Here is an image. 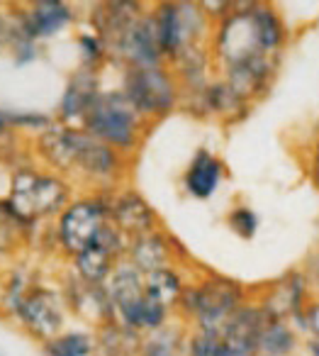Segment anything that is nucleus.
<instances>
[{"instance_id": "obj_1", "label": "nucleus", "mask_w": 319, "mask_h": 356, "mask_svg": "<svg viewBox=\"0 0 319 356\" xmlns=\"http://www.w3.org/2000/svg\"><path fill=\"white\" fill-rule=\"evenodd\" d=\"M85 134L113 149H132L139 137V113L124 93H100L83 118Z\"/></svg>"}, {"instance_id": "obj_2", "label": "nucleus", "mask_w": 319, "mask_h": 356, "mask_svg": "<svg viewBox=\"0 0 319 356\" xmlns=\"http://www.w3.org/2000/svg\"><path fill=\"white\" fill-rule=\"evenodd\" d=\"M241 300H244L241 286L227 278H210L200 286L183 291L181 296L183 310L200 322L202 334L212 337H220L227 320L241 307Z\"/></svg>"}, {"instance_id": "obj_3", "label": "nucleus", "mask_w": 319, "mask_h": 356, "mask_svg": "<svg viewBox=\"0 0 319 356\" xmlns=\"http://www.w3.org/2000/svg\"><path fill=\"white\" fill-rule=\"evenodd\" d=\"M69 191L54 176H40L35 171H20L13 181V195L8 208L17 220H35L64 208Z\"/></svg>"}, {"instance_id": "obj_4", "label": "nucleus", "mask_w": 319, "mask_h": 356, "mask_svg": "<svg viewBox=\"0 0 319 356\" xmlns=\"http://www.w3.org/2000/svg\"><path fill=\"white\" fill-rule=\"evenodd\" d=\"M124 98L139 115L158 118L176 105L178 88L161 66H154V69L132 66L124 74Z\"/></svg>"}, {"instance_id": "obj_5", "label": "nucleus", "mask_w": 319, "mask_h": 356, "mask_svg": "<svg viewBox=\"0 0 319 356\" xmlns=\"http://www.w3.org/2000/svg\"><path fill=\"white\" fill-rule=\"evenodd\" d=\"M110 208L103 200H79L61 213L59 220V239L61 247L71 254H79L88 247L108 222Z\"/></svg>"}, {"instance_id": "obj_6", "label": "nucleus", "mask_w": 319, "mask_h": 356, "mask_svg": "<svg viewBox=\"0 0 319 356\" xmlns=\"http://www.w3.org/2000/svg\"><path fill=\"white\" fill-rule=\"evenodd\" d=\"M202 15L195 6H161L158 15L154 17L158 32V44L163 54L176 56L186 47H193V42L200 37Z\"/></svg>"}, {"instance_id": "obj_7", "label": "nucleus", "mask_w": 319, "mask_h": 356, "mask_svg": "<svg viewBox=\"0 0 319 356\" xmlns=\"http://www.w3.org/2000/svg\"><path fill=\"white\" fill-rule=\"evenodd\" d=\"M117 49L124 59L132 66H142V69H154L161 64V44H158V32L156 22L149 17H137L129 22V27L117 37Z\"/></svg>"}, {"instance_id": "obj_8", "label": "nucleus", "mask_w": 319, "mask_h": 356, "mask_svg": "<svg viewBox=\"0 0 319 356\" xmlns=\"http://www.w3.org/2000/svg\"><path fill=\"white\" fill-rule=\"evenodd\" d=\"M17 312H20L22 322L35 332L37 337H47L54 339V334L61 327V307L56 298L44 288H35L27 296L20 298L17 302Z\"/></svg>"}, {"instance_id": "obj_9", "label": "nucleus", "mask_w": 319, "mask_h": 356, "mask_svg": "<svg viewBox=\"0 0 319 356\" xmlns=\"http://www.w3.org/2000/svg\"><path fill=\"white\" fill-rule=\"evenodd\" d=\"M110 218L120 227V232L129 234V237H139V234H147L156 229V215L149 208L147 200L139 193H134V191H127L117 200H113Z\"/></svg>"}, {"instance_id": "obj_10", "label": "nucleus", "mask_w": 319, "mask_h": 356, "mask_svg": "<svg viewBox=\"0 0 319 356\" xmlns=\"http://www.w3.org/2000/svg\"><path fill=\"white\" fill-rule=\"evenodd\" d=\"M71 22V13L61 3H35L30 8V13L22 15V35L35 40V37H47L56 35L61 27H66Z\"/></svg>"}, {"instance_id": "obj_11", "label": "nucleus", "mask_w": 319, "mask_h": 356, "mask_svg": "<svg viewBox=\"0 0 319 356\" xmlns=\"http://www.w3.org/2000/svg\"><path fill=\"white\" fill-rule=\"evenodd\" d=\"M98 79H95L93 69H83L69 81L64 98H61V118L64 120H83L90 105L98 98Z\"/></svg>"}, {"instance_id": "obj_12", "label": "nucleus", "mask_w": 319, "mask_h": 356, "mask_svg": "<svg viewBox=\"0 0 319 356\" xmlns=\"http://www.w3.org/2000/svg\"><path fill=\"white\" fill-rule=\"evenodd\" d=\"M129 254H132V264L139 268V271L147 276L152 271H161V268H168V259H171V244L163 234H158L156 229L147 234H139V237H132V247H129Z\"/></svg>"}, {"instance_id": "obj_13", "label": "nucleus", "mask_w": 319, "mask_h": 356, "mask_svg": "<svg viewBox=\"0 0 319 356\" xmlns=\"http://www.w3.org/2000/svg\"><path fill=\"white\" fill-rule=\"evenodd\" d=\"M222 178V163L207 149H200L186 171V188L195 198H210Z\"/></svg>"}, {"instance_id": "obj_14", "label": "nucleus", "mask_w": 319, "mask_h": 356, "mask_svg": "<svg viewBox=\"0 0 319 356\" xmlns=\"http://www.w3.org/2000/svg\"><path fill=\"white\" fill-rule=\"evenodd\" d=\"M249 17H251V25H254L259 49L268 56L275 54L285 44V40H288V30H285L280 15L270 6H259L256 3L254 10L249 13Z\"/></svg>"}, {"instance_id": "obj_15", "label": "nucleus", "mask_w": 319, "mask_h": 356, "mask_svg": "<svg viewBox=\"0 0 319 356\" xmlns=\"http://www.w3.org/2000/svg\"><path fill=\"white\" fill-rule=\"evenodd\" d=\"M76 166H81L93 178H113L120 171V154L117 149L108 147L88 134L76 156Z\"/></svg>"}, {"instance_id": "obj_16", "label": "nucleus", "mask_w": 319, "mask_h": 356, "mask_svg": "<svg viewBox=\"0 0 319 356\" xmlns=\"http://www.w3.org/2000/svg\"><path fill=\"white\" fill-rule=\"evenodd\" d=\"M105 293H108L115 310L129 305V302H137L147 293L144 291V273L134 264H120L110 273V283Z\"/></svg>"}, {"instance_id": "obj_17", "label": "nucleus", "mask_w": 319, "mask_h": 356, "mask_svg": "<svg viewBox=\"0 0 319 356\" xmlns=\"http://www.w3.org/2000/svg\"><path fill=\"white\" fill-rule=\"evenodd\" d=\"M95 351L100 356H139L142 339H139V332L129 330V327L105 322L100 327L98 339H95Z\"/></svg>"}, {"instance_id": "obj_18", "label": "nucleus", "mask_w": 319, "mask_h": 356, "mask_svg": "<svg viewBox=\"0 0 319 356\" xmlns=\"http://www.w3.org/2000/svg\"><path fill=\"white\" fill-rule=\"evenodd\" d=\"M115 261L117 257L98 242H90L83 252L76 254V268H79L81 278L90 286H100L115 271Z\"/></svg>"}, {"instance_id": "obj_19", "label": "nucleus", "mask_w": 319, "mask_h": 356, "mask_svg": "<svg viewBox=\"0 0 319 356\" xmlns=\"http://www.w3.org/2000/svg\"><path fill=\"white\" fill-rule=\"evenodd\" d=\"M144 291L149 298H154L156 302H161L163 307H171L181 300L183 296V283L178 278V273L171 266L161 268V271H152L144 276Z\"/></svg>"}, {"instance_id": "obj_20", "label": "nucleus", "mask_w": 319, "mask_h": 356, "mask_svg": "<svg viewBox=\"0 0 319 356\" xmlns=\"http://www.w3.org/2000/svg\"><path fill=\"white\" fill-rule=\"evenodd\" d=\"M297 346V337L283 320H270L259 337L261 356H290Z\"/></svg>"}, {"instance_id": "obj_21", "label": "nucleus", "mask_w": 319, "mask_h": 356, "mask_svg": "<svg viewBox=\"0 0 319 356\" xmlns=\"http://www.w3.org/2000/svg\"><path fill=\"white\" fill-rule=\"evenodd\" d=\"M95 351V339L83 332H71L64 337H54L44 344L47 356H90Z\"/></svg>"}, {"instance_id": "obj_22", "label": "nucleus", "mask_w": 319, "mask_h": 356, "mask_svg": "<svg viewBox=\"0 0 319 356\" xmlns=\"http://www.w3.org/2000/svg\"><path fill=\"white\" fill-rule=\"evenodd\" d=\"M244 100L234 93L229 83H212L202 88V108L217 115H227L229 110H239Z\"/></svg>"}, {"instance_id": "obj_23", "label": "nucleus", "mask_w": 319, "mask_h": 356, "mask_svg": "<svg viewBox=\"0 0 319 356\" xmlns=\"http://www.w3.org/2000/svg\"><path fill=\"white\" fill-rule=\"evenodd\" d=\"M181 334L176 330H156L149 339L142 341L139 356H178Z\"/></svg>"}, {"instance_id": "obj_24", "label": "nucleus", "mask_w": 319, "mask_h": 356, "mask_svg": "<svg viewBox=\"0 0 319 356\" xmlns=\"http://www.w3.org/2000/svg\"><path fill=\"white\" fill-rule=\"evenodd\" d=\"M190 356H234L229 349L224 346V341L220 337L212 334H197L190 341Z\"/></svg>"}, {"instance_id": "obj_25", "label": "nucleus", "mask_w": 319, "mask_h": 356, "mask_svg": "<svg viewBox=\"0 0 319 356\" xmlns=\"http://www.w3.org/2000/svg\"><path fill=\"white\" fill-rule=\"evenodd\" d=\"M229 227L234 229L239 237L251 239L256 234V227H259V220L251 213L249 208H236L234 213L229 215Z\"/></svg>"}, {"instance_id": "obj_26", "label": "nucleus", "mask_w": 319, "mask_h": 356, "mask_svg": "<svg viewBox=\"0 0 319 356\" xmlns=\"http://www.w3.org/2000/svg\"><path fill=\"white\" fill-rule=\"evenodd\" d=\"M79 44L83 47V56L90 61V64H95L98 59H103V49H100V42L95 40V37H81Z\"/></svg>"}, {"instance_id": "obj_27", "label": "nucleus", "mask_w": 319, "mask_h": 356, "mask_svg": "<svg viewBox=\"0 0 319 356\" xmlns=\"http://www.w3.org/2000/svg\"><path fill=\"white\" fill-rule=\"evenodd\" d=\"M312 181L319 188V142L314 144V149H312Z\"/></svg>"}, {"instance_id": "obj_28", "label": "nucleus", "mask_w": 319, "mask_h": 356, "mask_svg": "<svg viewBox=\"0 0 319 356\" xmlns=\"http://www.w3.org/2000/svg\"><path fill=\"white\" fill-rule=\"evenodd\" d=\"M6 25H3V22H0V42H3V40H6Z\"/></svg>"}, {"instance_id": "obj_29", "label": "nucleus", "mask_w": 319, "mask_h": 356, "mask_svg": "<svg viewBox=\"0 0 319 356\" xmlns=\"http://www.w3.org/2000/svg\"><path fill=\"white\" fill-rule=\"evenodd\" d=\"M317 291H319V273H317Z\"/></svg>"}]
</instances>
